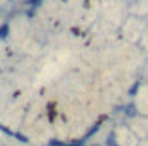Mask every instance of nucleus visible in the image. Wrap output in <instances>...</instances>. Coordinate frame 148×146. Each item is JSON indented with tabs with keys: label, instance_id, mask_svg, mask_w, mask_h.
I'll return each mask as SVG.
<instances>
[{
	"label": "nucleus",
	"instance_id": "1",
	"mask_svg": "<svg viewBox=\"0 0 148 146\" xmlns=\"http://www.w3.org/2000/svg\"><path fill=\"white\" fill-rule=\"evenodd\" d=\"M6 32H8V25H4L2 29H0V38H2V36H6Z\"/></svg>",
	"mask_w": 148,
	"mask_h": 146
}]
</instances>
